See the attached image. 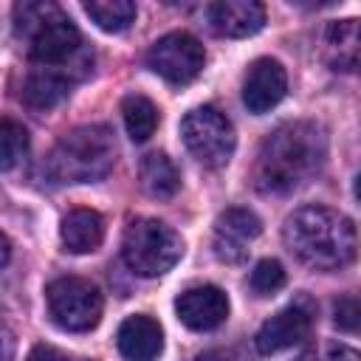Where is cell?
<instances>
[{
  "label": "cell",
  "instance_id": "6da1fadb",
  "mask_svg": "<svg viewBox=\"0 0 361 361\" xmlns=\"http://www.w3.org/2000/svg\"><path fill=\"white\" fill-rule=\"evenodd\" d=\"M324 161V127L316 121H288L259 144L251 178L262 195H290L307 186L322 172Z\"/></svg>",
  "mask_w": 361,
  "mask_h": 361
},
{
  "label": "cell",
  "instance_id": "7a4b0ae2",
  "mask_svg": "<svg viewBox=\"0 0 361 361\" xmlns=\"http://www.w3.org/2000/svg\"><path fill=\"white\" fill-rule=\"evenodd\" d=\"M14 31L20 39H25L28 59L34 62V68L59 73L71 82L90 71V56L85 54L82 34L56 3H17Z\"/></svg>",
  "mask_w": 361,
  "mask_h": 361
},
{
  "label": "cell",
  "instance_id": "3957f363",
  "mask_svg": "<svg viewBox=\"0 0 361 361\" xmlns=\"http://www.w3.org/2000/svg\"><path fill=\"white\" fill-rule=\"evenodd\" d=\"M282 240L288 251L313 271H338L358 254V231L347 214L330 206H302L285 226Z\"/></svg>",
  "mask_w": 361,
  "mask_h": 361
},
{
  "label": "cell",
  "instance_id": "277c9868",
  "mask_svg": "<svg viewBox=\"0 0 361 361\" xmlns=\"http://www.w3.org/2000/svg\"><path fill=\"white\" fill-rule=\"evenodd\" d=\"M116 164V141L110 127L104 124H82L65 133L48 161L45 169L59 183H93L102 180Z\"/></svg>",
  "mask_w": 361,
  "mask_h": 361
},
{
  "label": "cell",
  "instance_id": "5b68a950",
  "mask_svg": "<svg viewBox=\"0 0 361 361\" xmlns=\"http://www.w3.org/2000/svg\"><path fill=\"white\" fill-rule=\"evenodd\" d=\"M183 254L180 234L155 217H138L124 228L121 257L127 268L138 276H164Z\"/></svg>",
  "mask_w": 361,
  "mask_h": 361
},
{
  "label": "cell",
  "instance_id": "8992f818",
  "mask_svg": "<svg viewBox=\"0 0 361 361\" xmlns=\"http://www.w3.org/2000/svg\"><path fill=\"white\" fill-rule=\"evenodd\" d=\"M48 316L56 327L68 333H87L102 319V293L90 279L82 276H59L45 288Z\"/></svg>",
  "mask_w": 361,
  "mask_h": 361
},
{
  "label": "cell",
  "instance_id": "52a82bcc",
  "mask_svg": "<svg viewBox=\"0 0 361 361\" xmlns=\"http://www.w3.org/2000/svg\"><path fill=\"white\" fill-rule=\"evenodd\" d=\"M180 138L186 144V149L203 164V166H223L228 164L231 152H234V127L226 118V113H220L212 104L195 107L183 116L180 121Z\"/></svg>",
  "mask_w": 361,
  "mask_h": 361
},
{
  "label": "cell",
  "instance_id": "ba28073f",
  "mask_svg": "<svg viewBox=\"0 0 361 361\" xmlns=\"http://www.w3.org/2000/svg\"><path fill=\"white\" fill-rule=\"evenodd\" d=\"M147 65L169 85H189L206 65L203 45L186 31H169L147 51Z\"/></svg>",
  "mask_w": 361,
  "mask_h": 361
},
{
  "label": "cell",
  "instance_id": "9c48e42d",
  "mask_svg": "<svg viewBox=\"0 0 361 361\" xmlns=\"http://www.w3.org/2000/svg\"><path fill=\"white\" fill-rule=\"evenodd\" d=\"M262 223L251 209L231 206L214 220V254L223 262H243L251 243L259 237Z\"/></svg>",
  "mask_w": 361,
  "mask_h": 361
},
{
  "label": "cell",
  "instance_id": "30bf717a",
  "mask_svg": "<svg viewBox=\"0 0 361 361\" xmlns=\"http://www.w3.org/2000/svg\"><path fill=\"white\" fill-rule=\"evenodd\" d=\"M313 324V310L305 302H293L282 310H276L268 322H262V327L257 330V350L271 355L279 350H288L293 344H302L310 333Z\"/></svg>",
  "mask_w": 361,
  "mask_h": 361
},
{
  "label": "cell",
  "instance_id": "8fae6325",
  "mask_svg": "<svg viewBox=\"0 0 361 361\" xmlns=\"http://www.w3.org/2000/svg\"><path fill=\"white\" fill-rule=\"evenodd\" d=\"M203 23L217 37L240 39L265 25V8L257 0H217L203 8Z\"/></svg>",
  "mask_w": 361,
  "mask_h": 361
},
{
  "label": "cell",
  "instance_id": "7c38bea8",
  "mask_svg": "<svg viewBox=\"0 0 361 361\" xmlns=\"http://www.w3.org/2000/svg\"><path fill=\"white\" fill-rule=\"evenodd\" d=\"M285 93H288V73L279 59L262 56V59L251 62L245 82H243V104L251 113H257V116L268 113L271 107H276L285 99Z\"/></svg>",
  "mask_w": 361,
  "mask_h": 361
},
{
  "label": "cell",
  "instance_id": "4fadbf2b",
  "mask_svg": "<svg viewBox=\"0 0 361 361\" xmlns=\"http://www.w3.org/2000/svg\"><path fill=\"white\" fill-rule=\"evenodd\" d=\"M175 313L189 330L206 333V330H214L226 322L228 296L217 285H195L175 299Z\"/></svg>",
  "mask_w": 361,
  "mask_h": 361
},
{
  "label": "cell",
  "instance_id": "5bb4252c",
  "mask_svg": "<svg viewBox=\"0 0 361 361\" xmlns=\"http://www.w3.org/2000/svg\"><path fill=\"white\" fill-rule=\"evenodd\" d=\"M319 51L333 71H361V20L330 23L322 34Z\"/></svg>",
  "mask_w": 361,
  "mask_h": 361
},
{
  "label": "cell",
  "instance_id": "9a60e30c",
  "mask_svg": "<svg viewBox=\"0 0 361 361\" xmlns=\"http://www.w3.org/2000/svg\"><path fill=\"white\" fill-rule=\"evenodd\" d=\"M116 344L127 361H152L164 350V330L152 316L135 313L118 324Z\"/></svg>",
  "mask_w": 361,
  "mask_h": 361
},
{
  "label": "cell",
  "instance_id": "2e32d148",
  "mask_svg": "<svg viewBox=\"0 0 361 361\" xmlns=\"http://www.w3.org/2000/svg\"><path fill=\"white\" fill-rule=\"evenodd\" d=\"M59 237L71 254H90L104 240V220L93 209H73L62 217Z\"/></svg>",
  "mask_w": 361,
  "mask_h": 361
},
{
  "label": "cell",
  "instance_id": "e0dca14e",
  "mask_svg": "<svg viewBox=\"0 0 361 361\" xmlns=\"http://www.w3.org/2000/svg\"><path fill=\"white\" fill-rule=\"evenodd\" d=\"M68 87H71V79L59 76V73H51V71H39L34 68L25 82H23V93L20 99L31 107V110H51L56 107L65 96H68Z\"/></svg>",
  "mask_w": 361,
  "mask_h": 361
},
{
  "label": "cell",
  "instance_id": "ac0fdd59",
  "mask_svg": "<svg viewBox=\"0 0 361 361\" xmlns=\"http://www.w3.org/2000/svg\"><path fill=\"white\" fill-rule=\"evenodd\" d=\"M138 178H141L144 192L152 195V197H172L180 189V172L172 164V158L164 155V152L144 155L141 169H138Z\"/></svg>",
  "mask_w": 361,
  "mask_h": 361
},
{
  "label": "cell",
  "instance_id": "d6986e66",
  "mask_svg": "<svg viewBox=\"0 0 361 361\" xmlns=\"http://www.w3.org/2000/svg\"><path fill=\"white\" fill-rule=\"evenodd\" d=\"M121 118H124L127 135L141 144V141H149L152 133H155V127H158V107L147 96L130 93L121 102Z\"/></svg>",
  "mask_w": 361,
  "mask_h": 361
},
{
  "label": "cell",
  "instance_id": "ffe728a7",
  "mask_svg": "<svg viewBox=\"0 0 361 361\" xmlns=\"http://www.w3.org/2000/svg\"><path fill=\"white\" fill-rule=\"evenodd\" d=\"M82 8L107 34H121L135 23V3L130 0H90Z\"/></svg>",
  "mask_w": 361,
  "mask_h": 361
},
{
  "label": "cell",
  "instance_id": "44dd1931",
  "mask_svg": "<svg viewBox=\"0 0 361 361\" xmlns=\"http://www.w3.org/2000/svg\"><path fill=\"white\" fill-rule=\"evenodd\" d=\"M28 152V130L14 118L0 121V169L8 172Z\"/></svg>",
  "mask_w": 361,
  "mask_h": 361
},
{
  "label": "cell",
  "instance_id": "7402d4cb",
  "mask_svg": "<svg viewBox=\"0 0 361 361\" xmlns=\"http://www.w3.org/2000/svg\"><path fill=\"white\" fill-rule=\"evenodd\" d=\"M285 285V268L276 259H259L248 276V288L257 296H271Z\"/></svg>",
  "mask_w": 361,
  "mask_h": 361
},
{
  "label": "cell",
  "instance_id": "603a6c76",
  "mask_svg": "<svg viewBox=\"0 0 361 361\" xmlns=\"http://www.w3.org/2000/svg\"><path fill=\"white\" fill-rule=\"evenodd\" d=\"M333 322L344 333H358L361 330V299L355 296H341L333 305Z\"/></svg>",
  "mask_w": 361,
  "mask_h": 361
},
{
  "label": "cell",
  "instance_id": "cb8c5ba5",
  "mask_svg": "<svg viewBox=\"0 0 361 361\" xmlns=\"http://www.w3.org/2000/svg\"><path fill=\"white\" fill-rule=\"evenodd\" d=\"M319 361H361V353L341 341H327L322 350H316Z\"/></svg>",
  "mask_w": 361,
  "mask_h": 361
},
{
  "label": "cell",
  "instance_id": "d4e9b609",
  "mask_svg": "<svg viewBox=\"0 0 361 361\" xmlns=\"http://www.w3.org/2000/svg\"><path fill=\"white\" fill-rule=\"evenodd\" d=\"M25 361H65V355H62V353H56L54 347L37 344V347L28 353V358H25Z\"/></svg>",
  "mask_w": 361,
  "mask_h": 361
},
{
  "label": "cell",
  "instance_id": "484cf974",
  "mask_svg": "<svg viewBox=\"0 0 361 361\" xmlns=\"http://www.w3.org/2000/svg\"><path fill=\"white\" fill-rule=\"evenodd\" d=\"M8 259H11V243L8 237H3V265H8Z\"/></svg>",
  "mask_w": 361,
  "mask_h": 361
},
{
  "label": "cell",
  "instance_id": "4316f807",
  "mask_svg": "<svg viewBox=\"0 0 361 361\" xmlns=\"http://www.w3.org/2000/svg\"><path fill=\"white\" fill-rule=\"evenodd\" d=\"M293 361H319V355H316V350H307V353H302V355H296Z\"/></svg>",
  "mask_w": 361,
  "mask_h": 361
},
{
  "label": "cell",
  "instance_id": "83f0119b",
  "mask_svg": "<svg viewBox=\"0 0 361 361\" xmlns=\"http://www.w3.org/2000/svg\"><path fill=\"white\" fill-rule=\"evenodd\" d=\"M353 192H355V197L361 200V172L355 175V186H353Z\"/></svg>",
  "mask_w": 361,
  "mask_h": 361
},
{
  "label": "cell",
  "instance_id": "f1b7e54d",
  "mask_svg": "<svg viewBox=\"0 0 361 361\" xmlns=\"http://www.w3.org/2000/svg\"><path fill=\"white\" fill-rule=\"evenodd\" d=\"M79 361H87V358H79Z\"/></svg>",
  "mask_w": 361,
  "mask_h": 361
}]
</instances>
